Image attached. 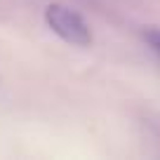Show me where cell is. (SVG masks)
<instances>
[{
    "label": "cell",
    "mask_w": 160,
    "mask_h": 160,
    "mask_svg": "<svg viewBox=\"0 0 160 160\" xmlns=\"http://www.w3.org/2000/svg\"><path fill=\"white\" fill-rule=\"evenodd\" d=\"M144 38L148 40V45L160 54V31L158 28H151V31H146V33H144Z\"/></svg>",
    "instance_id": "obj_2"
},
{
    "label": "cell",
    "mask_w": 160,
    "mask_h": 160,
    "mask_svg": "<svg viewBox=\"0 0 160 160\" xmlns=\"http://www.w3.org/2000/svg\"><path fill=\"white\" fill-rule=\"evenodd\" d=\"M45 21L64 42H71V45H78V47H87L92 42V31L87 26V21L75 10L61 5V2L47 5Z\"/></svg>",
    "instance_id": "obj_1"
}]
</instances>
